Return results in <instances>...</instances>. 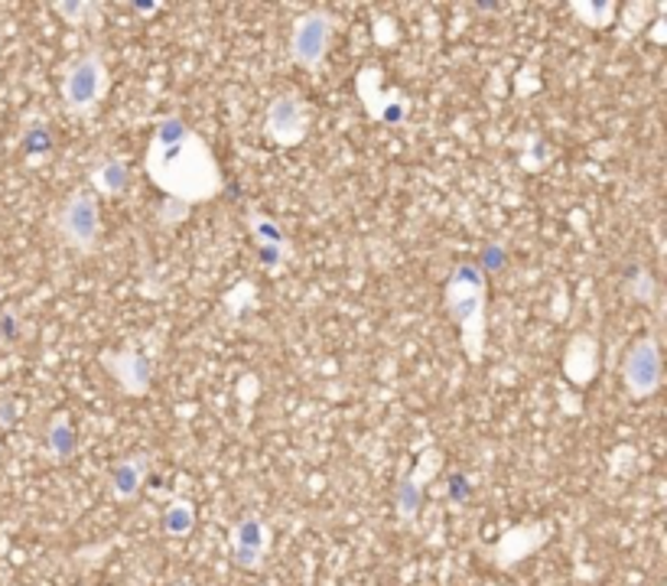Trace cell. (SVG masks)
Segmentation results:
<instances>
[{"mask_svg": "<svg viewBox=\"0 0 667 586\" xmlns=\"http://www.w3.org/2000/svg\"><path fill=\"white\" fill-rule=\"evenodd\" d=\"M147 173L170 199H212L222 190V173L208 144L190 134L173 147H147Z\"/></svg>", "mask_w": 667, "mask_h": 586, "instance_id": "1", "label": "cell"}, {"mask_svg": "<svg viewBox=\"0 0 667 586\" xmlns=\"http://www.w3.org/2000/svg\"><path fill=\"white\" fill-rule=\"evenodd\" d=\"M446 309L453 323L463 329V346L470 359L478 362L485 346V274L473 261L453 268L446 281Z\"/></svg>", "mask_w": 667, "mask_h": 586, "instance_id": "2", "label": "cell"}, {"mask_svg": "<svg viewBox=\"0 0 667 586\" xmlns=\"http://www.w3.org/2000/svg\"><path fill=\"white\" fill-rule=\"evenodd\" d=\"M108 66L98 49L76 56L63 72V104L69 114H89L108 92Z\"/></svg>", "mask_w": 667, "mask_h": 586, "instance_id": "3", "label": "cell"}, {"mask_svg": "<svg viewBox=\"0 0 667 586\" xmlns=\"http://www.w3.org/2000/svg\"><path fill=\"white\" fill-rule=\"evenodd\" d=\"M622 382H625L629 397H635V401H645L662 391L665 362H662V346L655 336H642L632 342V349L622 359Z\"/></svg>", "mask_w": 667, "mask_h": 586, "instance_id": "4", "label": "cell"}, {"mask_svg": "<svg viewBox=\"0 0 667 586\" xmlns=\"http://www.w3.org/2000/svg\"><path fill=\"white\" fill-rule=\"evenodd\" d=\"M332 43V16L326 10H306L290 33V56L299 69L316 72Z\"/></svg>", "mask_w": 667, "mask_h": 586, "instance_id": "5", "label": "cell"}, {"mask_svg": "<svg viewBox=\"0 0 667 586\" xmlns=\"http://www.w3.org/2000/svg\"><path fill=\"white\" fill-rule=\"evenodd\" d=\"M59 232L63 241L82 255L95 251L98 238H101V209H98L95 193H72L66 199L63 212H59Z\"/></svg>", "mask_w": 667, "mask_h": 586, "instance_id": "6", "label": "cell"}, {"mask_svg": "<svg viewBox=\"0 0 667 586\" xmlns=\"http://www.w3.org/2000/svg\"><path fill=\"white\" fill-rule=\"evenodd\" d=\"M271 551V531L261 515H241L231 525V561L238 571H261Z\"/></svg>", "mask_w": 667, "mask_h": 586, "instance_id": "7", "label": "cell"}, {"mask_svg": "<svg viewBox=\"0 0 667 586\" xmlns=\"http://www.w3.org/2000/svg\"><path fill=\"white\" fill-rule=\"evenodd\" d=\"M101 365L104 372L121 385L124 394L131 397H144L150 391V379H154V365L144 352L137 349H114V352H101Z\"/></svg>", "mask_w": 667, "mask_h": 586, "instance_id": "8", "label": "cell"}, {"mask_svg": "<svg viewBox=\"0 0 667 586\" xmlns=\"http://www.w3.org/2000/svg\"><path fill=\"white\" fill-rule=\"evenodd\" d=\"M306 124H309V114H306V104L299 98L281 95L268 104L264 134L274 144H296V140H303L306 137Z\"/></svg>", "mask_w": 667, "mask_h": 586, "instance_id": "9", "label": "cell"}, {"mask_svg": "<svg viewBox=\"0 0 667 586\" xmlns=\"http://www.w3.org/2000/svg\"><path fill=\"white\" fill-rule=\"evenodd\" d=\"M437 466H440V450H423L417 470L407 473V476H400L397 492H394V508H397V518H400V521H407V525L417 521V515H420V508H423V486H427V480L437 473Z\"/></svg>", "mask_w": 667, "mask_h": 586, "instance_id": "10", "label": "cell"}, {"mask_svg": "<svg viewBox=\"0 0 667 586\" xmlns=\"http://www.w3.org/2000/svg\"><path fill=\"white\" fill-rule=\"evenodd\" d=\"M147 473H150V457L147 453H134V457H124L111 466L108 473V486L111 495L117 502H134L140 495V488L147 483Z\"/></svg>", "mask_w": 667, "mask_h": 586, "instance_id": "11", "label": "cell"}, {"mask_svg": "<svg viewBox=\"0 0 667 586\" xmlns=\"http://www.w3.org/2000/svg\"><path fill=\"white\" fill-rule=\"evenodd\" d=\"M43 440H46V450H49V457H53L56 463L72 460L76 450H79V433H76V424H72V417H69L66 410H56V414L49 417Z\"/></svg>", "mask_w": 667, "mask_h": 586, "instance_id": "12", "label": "cell"}, {"mask_svg": "<svg viewBox=\"0 0 667 586\" xmlns=\"http://www.w3.org/2000/svg\"><path fill=\"white\" fill-rule=\"evenodd\" d=\"M131 183V167L121 157H104L92 170V187L104 195H121Z\"/></svg>", "mask_w": 667, "mask_h": 586, "instance_id": "13", "label": "cell"}, {"mask_svg": "<svg viewBox=\"0 0 667 586\" xmlns=\"http://www.w3.org/2000/svg\"><path fill=\"white\" fill-rule=\"evenodd\" d=\"M160 528L167 538H190L192 528H195V505L190 498H173L160 511Z\"/></svg>", "mask_w": 667, "mask_h": 586, "instance_id": "14", "label": "cell"}, {"mask_svg": "<svg viewBox=\"0 0 667 586\" xmlns=\"http://www.w3.org/2000/svg\"><path fill=\"white\" fill-rule=\"evenodd\" d=\"M20 150L26 154V160H46L53 150H56V137H53V131H49V124L46 121H33V124H26L23 127V134H20Z\"/></svg>", "mask_w": 667, "mask_h": 586, "instance_id": "15", "label": "cell"}, {"mask_svg": "<svg viewBox=\"0 0 667 586\" xmlns=\"http://www.w3.org/2000/svg\"><path fill=\"white\" fill-rule=\"evenodd\" d=\"M190 124L180 117V114H163L154 127V137H150V147H173L180 140L190 137Z\"/></svg>", "mask_w": 667, "mask_h": 586, "instance_id": "16", "label": "cell"}, {"mask_svg": "<svg viewBox=\"0 0 667 586\" xmlns=\"http://www.w3.org/2000/svg\"><path fill=\"white\" fill-rule=\"evenodd\" d=\"M248 225H251V235H255V241H258V245H278V248H290L284 225H281V222H274L271 215L255 212V215H248Z\"/></svg>", "mask_w": 667, "mask_h": 586, "instance_id": "17", "label": "cell"}, {"mask_svg": "<svg viewBox=\"0 0 667 586\" xmlns=\"http://www.w3.org/2000/svg\"><path fill=\"white\" fill-rule=\"evenodd\" d=\"M625 281H629V293H632L638 303H652V300H655V278H652L648 268L632 264V268L625 271Z\"/></svg>", "mask_w": 667, "mask_h": 586, "instance_id": "18", "label": "cell"}, {"mask_svg": "<svg viewBox=\"0 0 667 586\" xmlns=\"http://www.w3.org/2000/svg\"><path fill=\"white\" fill-rule=\"evenodd\" d=\"M53 10L66 20V23H72V26H86V16H98V3H89V0H59V3H53Z\"/></svg>", "mask_w": 667, "mask_h": 586, "instance_id": "19", "label": "cell"}, {"mask_svg": "<svg viewBox=\"0 0 667 586\" xmlns=\"http://www.w3.org/2000/svg\"><path fill=\"white\" fill-rule=\"evenodd\" d=\"M478 271L488 278V274H501L505 268H508V248L501 245V241H488L485 248H482V255H478Z\"/></svg>", "mask_w": 667, "mask_h": 586, "instance_id": "20", "label": "cell"}, {"mask_svg": "<svg viewBox=\"0 0 667 586\" xmlns=\"http://www.w3.org/2000/svg\"><path fill=\"white\" fill-rule=\"evenodd\" d=\"M446 498H450L453 508H463L473 498V480L466 473H453L450 483H446Z\"/></svg>", "mask_w": 667, "mask_h": 586, "instance_id": "21", "label": "cell"}, {"mask_svg": "<svg viewBox=\"0 0 667 586\" xmlns=\"http://www.w3.org/2000/svg\"><path fill=\"white\" fill-rule=\"evenodd\" d=\"M573 10H576L579 16H586V23H592V26H606L609 16L615 13V3H573Z\"/></svg>", "mask_w": 667, "mask_h": 586, "instance_id": "22", "label": "cell"}, {"mask_svg": "<svg viewBox=\"0 0 667 586\" xmlns=\"http://www.w3.org/2000/svg\"><path fill=\"white\" fill-rule=\"evenodd\" d=\"M157 218H160V225H180L183 218H190V202H183V199H170V195H167V202L160 205Z\"/></svg>", "mask_w": 667, "mask_h": 586, "instance_id": "23", "label": "cell"}, {"mask_svg": "<svg viewBox=\"0 0 667 586\" xmlns=\"http://www.w3.org/2000/svg\"><path fill=\"white\" fill-rule=\"evenodd\" d=\"M20 333H23L20 316H16L13 309H0V342H3V346H10V342H16V339H20Z\"/></svg>", "mask_w": 667, "mask_h": 586, "instance_id": "24", "label": "cell"}, {"mask_svg": "<svg viewBox=\"0 0 667 586\" xmlns=\"http://www.w3.org/2000/svg\"><path fill=\"white\" fill-rule=\"evenodd\" d=\"M286 251H290V248H278V245H258V258H261V264H264L271 274L284 268Z\"/></svg>", "mask_w": 667, "mask_h": 586, "instance_id": "25", "label": "cell"}, {"mask_svg": "<svg viewBox=\"0 0 667 586\" xmlns=\"http://www.w3.org/2000/svg\"><path fill=\"white\" fill-rule=\"evenodd\" d=\"M20 420V401L16 397H0V427L10 430Z\"/></svg>", "mask_w": 667, "mask_h": 586, "instance_id": "26", "label": "cell"}, {"mask_svg": "<svg viewBox=\"0 0 667 586\" xmlns=\"http://www.w3.org/2000/svg\"><path fill=\"white\" fill-rule=\"evenodd\" d=\"M407 111H410V104H407V101H391V104H387V108L382 111V121L394 127V124H400V121L407 117Z\"/></svg>", "mask_w": 667, "mask_h": 586, "instance_id": "27", "label": "cell"}, {"mask_svg": "<svg viewBox=\"0 0 667 586\" xmlns=\"http://www.w3.org/2000/svg\"><path fill=\"white\" fill-rule=\"evenodd\" d=\"M137 13H144V16H150V13H157L160 10V3H131Z\"/></svg>", "mask_w": 667, "mask_h": 586, "instance_id": "28", "label": "cell"}]
</instances>
